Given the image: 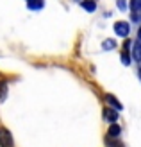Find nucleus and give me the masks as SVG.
I'll return each mask as SVG.
<instances>
[{
  "label": "nucleus",
  "mask_w": 141,
  "mask_h": 147,
  "mask_svg": "<svg viewBox=\"0 0 141 147\" xmlns=\"http://www.w3.org/2000/svg\"><path fill=\"white\" fill-rule=\"evenodd\" d=\"M43 5H45L43 0H27V7H29V9H41Z\"/></svg>",
  "instance_id": "423d86ee"
},
{
  "label": "nucleus",
  "mask_w": 141,
  "mask_h": 147,
  "mask_svg": "<svg viewBox=\"0 0 141 147\" xmlns=\"http://www.w3.org/2000/svg\"><path fill=\"white\" fill-rule=\"evenodd\" d=\"M5 97H7V83L0 81V102L5 100Z\"/></svg>",
  "instance_id": "9d476101"
},
{
  "label": "nucleus",
  "mask_w": 141,
  "mask_h": 147,
  "mask_svg": "<svg viewBox=\"0 0 141 147\" xmlns=\"http://www.w3.org/2000/svg\"><path fill=\"white\" fill-rule=\"evenodd\" d=\"M120 133H122L120 126H118V124H111V126H109V131H107V136H111V138H118V136H120Z\"/></svg>",
  "instance_id": "39448f33"
},
{
  "label": "nucleus",
  "mask_w": 141,
  "mask_h": 147,
  "mask_svg": "<svg viewBox=\"0 0 141 147\" xmlns=\"http://www.w3.org/2000/svg\"><path fill=\"white\" fill-rule=\"evenodd\" d=\"M139 77H141V68H139Z\"/></svg>",
  "instance_id": "dca6fc26"
},
{
  "label": "nucleus",
  "mask_w": 141,
  "mask_h": 147,
  "mask_svg": "<svg viewBox=\"0 0 141 147\" xmlns=\"http://www.w3.org/2000/svg\"><path fill=\"white\" fill-rule=\"evenodd\" d=\"M104 99H106V102H107V104H111V106H113V108L116 109V111H120V109L123 108V106H122V102L118 100V99L114 97V95H111V93H106V95H104Z\"/></svg>",
  "instance_id": "20e7f679"
},
{
  "label": "nucleus",
  "mask_w": 141,
  "mask_h": 147,
  "mask_svg": "<svg viewBox=\"0 0 141 147\" xmlns=\"http://www.w3.org/2000/svg\"><path fill=\"white\" fill-rule=\"evenodd\" d=\"M132 57L136 61H141V41L134 43V49H132Z\"/></svg>",
  "instance_id": "1a4fd4ad"
},
{
  "label": "nucleus",
  "mask_w": 141,
  "mask_h": 147,
  "mask_svg": "<svg viewBox=\"0 0 141 147\" xmlns=\"http://www.w3.org/2000/svg\"><path fill=\"white\" fill-rule=\"evenodd\" d=\"M104 119H106L109 124H116V120H118V113H116V109L104 108Z\"/></svg>",
  "instance_id": "7ed1b4c3"
},
{
  "label": "nucleus",
  "mask_w": 141,
  "mask_h": 147,
  "mask_svg": "<svg viewBox=\"0 0 141 147\" xmlns=\"http://www.w3.org/2000/svg\"><path fill=\"white\" fill-rule=\"evenodd\" d=\"M118 7H120L122 11H125L127 9V2H125V0H118Z\"/></svg>",
  "instance_id": "4468645a"
},
{
  "label": "nucleus",
  "mask_w": 141,
  "mask_h": 147,
  "mask_svg": "<svg viewBox=\"0 0 141 147\" xmlns=\"http://www.w3.org/2000/svg\"><path fill=\"white\" fill-rule=\"evenodd\" d=\"M80 5H82L84 11H90V13H93L96 9V4L93 2V0H84V2H80Z\"/></svg>",
  "instance_id": "6e6552de"
},
{
  "label": "nucleus",
  "mask_w": 141,
  "mask_h": 147,
  "mask_svg": "<svg viewBox=\"0 0 141 147\" xmlns=\"http://www.w3.org/2000/svg\"><path fill=\"white\" fill-rule=\"evenodd\" d=\"M80 2H84V0H80Z\"/></svg>",
  "instance_id": "f3484780"
},
{
  "label": "nucleus",
  "mask_w": 141,
  "mask_h": 147,
  "mask_svg": "<svg viewBox=\"0 0 141 147\" xmlns=\"http://www.w3.org/2000/svg\"><path fill=\"white\" fill-rule=\"evenodd\" d=\"M102 49L104 50H111V49H116V41L114 40H106L102 43Z\"/></svg>",
  "instance_id": "9b49d317"
},
{
  "label": "nucleus",
  "mask_w": 141,
  "mask_h": 147,
  "mask_svg": "<svg viewBox=\"0 0 141 147\" xmlns=\"http://www.w3.org/2000/svg\"><path fill=\"white\" fill-rule=\"evenodd\" d=\"M122 63L125 65V67H129V65H130V56H129L127 50H123V54H122Z\"/></svg>",
  "instance_id": "ddd939ff"
},
{
  "label": "nucleus",
  "mask_w": 141,
  "mask_h": 147,
  "mask_svg": "<svg viewBox=\"0 0 141 147\" xmlns=\"http://www.w3.org/2000/svg\"><path fill=\"white\" fill-rule=\"evenodd\" d=\"M130 9L134 13L141 11V0H130Z\"/></svg>",
  "instance_id": "f8f14e48"
},
{
  "label": "nucleus",
  "mask_w": 141,
  "mask_h": 147,
  "mask_svg": "<svg viewBox=\"0 0 141 147\" xmlns=\"http://www.w3.org/2000/svg\"><path fill=\"white\" fill-rule=\"evenodd\" d=\"M138 38H139V41H141V27H139V32H138Z\"/></svg>",
  "instance_id": "2eb2a0df"
},
{
  "label": "nucleus",
  "mask_w": 141,
  "mask_h": 147,
  "mask_svg": "<svg viewBox=\"0 0 141 147\" xmlns=\"http://www.w3.org/2000/svg\"><path fill=\"white\" fill-rule=\"evenodd\" d=\"M129 31H130V27H129L127 22H116V24H114V32L118 36H122V38H127Z\"/></svg>",
  "instance_id": "f03ea898"
},
{
  "label": "nucleus",
  "mask_w": 141,
  "mask_h": 147,
  "mask_svg": "<svg viewBox=\"0 0 141 147\" xmlns=\"http://www.w3.org/2000/svg\"><path fill=\"white\" fill-rule=\"evenodd\" d=\"M104 144H106V147H123V144H122V142H118L116 138H111V136H106Z\"/></svg>",
  "instance_id": "0eeeda50"
},
{
  "label": "nucleus",
  "mask_w": 141,
  "mask_h": 147,
  "mask_svg": "<svg viewBox=\"0 0 141 147\" xmlns=\"http://www.w3.org/2000/svg\"><path fill=\"white\" fill-rule=\"evenodd\" d=\"M0 147H13V135L5 127H0Z\"/></svg>",
  "instance_id": "f257e3e1"
}]
</instances>
